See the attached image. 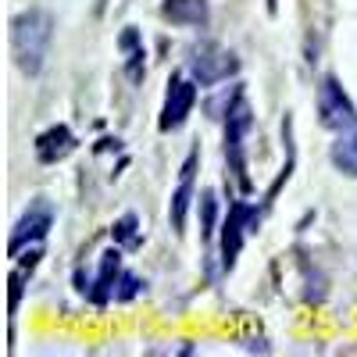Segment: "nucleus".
Masks as SVG:
<instances>
[{
  "label": "nucleus",
  "mask_w": 357,
  "mask_h": 357,
  "mask_svg": "<svg viewBox=\"0 0 357 357\" xmlns=\"http://www.w3.org/2000/svg\"><path fill=\"white\" fill-rule=\"evenodd\" d=\"M318 122L333 132H347V129L357 126V111L333 75H325L321 86H318Z\"/></svg>",
  "instance_id": "3"
},
{
  "label": "nucleus",
  "mask_w": 357,
  "mask_h": 357,
  "mask_svg": "<svg viewBox=\"0 0 357 357\" xmlns=\"http://www.w3.org/2000/svg\"><path fill=\"white\" fill-rule=\"evenodd\" d=\"M275 8H279V0H268V11H272V15H275Z\"/></svg>",
  "instance_id": "19"
},
{
  "label": "nucleus",
  "mask_w": 357,
  "mask_h": 357,
  "mask_svg": "<svg viewBox=\"0 0 357 357\" xmlns=\"http://www.w3.org/2000/svg\"><path fill=\"white\" fill-rule=\"evenodd\" d=\"M215 222H218V197H215V190H204L200 193V232L211 236Z\"/></svg>",
  "instance_id": "13"
},
{
  "label": "nucleus",
  "mask_w": 357,
  "mask_h": 357,
  "mask_svg": "<svg viewBox=\"0 0 357 357\" xmlns=\"http://www.w3.org/2000/svg\"><path fill=\"white\" fill-rule=\"evenodd\" d=\"M25 282V268H15V272H11V279H8V286H11V296H8V311L15 314L18 311V304H22V286Z\"/></svg>",
  "instance_id": "15"
},
{
  "label": "nucleus",
  "mask_w": 357,
  "mask_h": 357,
  "mask_svg": "<svg viewBox=\"0 0 357 357\" xmlns=\"http://www.w3.org/2000/svg\"><path fill=\"white\" fill-rule=\"evenodd\" d=\"M118 47H122L126 54H129V50H136V47H143V43H139V33H136V29H126L122 40H118Z\"/></svg>",
  "instance_id": "18"
},
{
  "label": "nucleus",
  "mask_w": 357,
  "mask_h": 357,
  "mask_svg": "<svg viewBox=\"0 0 357 357\" xmlns=\"http://www.w3.org/2000/svg\"><path fill=\"white\" fill-rule=\"evenodd\" d=\"M107 8V0H97V11H104Z\"/></svg>",
  "instance_id": "20"
},
{
  "label": "nucleus",
  "mask_w": 357,
  "mask_h": 357,
  "mask_svg": "<svg viewBox=\"0 0 357 357\" xmlns=\"http://www.w3.org/2000/svg\"><path fill=\"white\" fill-rule=\"evenodd\" d=\"M193 172H197V151L186 158L183 165V178H178V186L172 193V207H168V222L175 232H183L186 225V211H190V200H193Z\"/></svg>",
  "instance_id": "9"
},
{
  "label": "nucleus",
  "mask_w": 357,
  "mask_h": 357,
  "mask_svg": "<svg viewBox=\"0 0 357 357\" xmlns=\"http://www.w3.org/2000/svg\"><path fill=\"white\" fill-rule=\"evenodd\" d=\"M139 279L136 275H122V279H118V289H114V301H132V296L139 293Z\"/></svg>",
  "instance_id": "16"
},
{
  "label": "nucleus",
  "mask_w": 357,
  "mask_h": 357,
  "mask_svg": "<svg viewBox=\"0 0 357 357\" xmlns=\"http://www.w3.org/2000/svg\"><path fill=\"white\" fill-rule=\"evenodd\" d=\"M261 225V211L250 204H232L229 207V218H225V232H222V268L232 272L236 268V257H240V247H243V236L247 232H257Z\"/></svg>",
  "instance_id": "5"
},
{
  "label": "nucleus",
  "mask_w": 357,
  "mask_h": 357,
  "mask_svg": "<svg viewBox=\"0 0 357 357\" xmlns=\"http://www.w3.org/2000/svg\"><path fill=\"white\" fill-rule=\"evenodd\" d=\"M161 18L172 22V25L200 29V25H207V0H165Z\"/></svg>",
  "instance_id": "11"
},
{
  "label": "nucleus",
  "mask_w": 357,
  "mask_h": 357,
  "mask_svg": "<svg viewBox=\"0 0 357 357\" xmlns=\"http://www.w3.org/2000/svg\"><path fill=\"white\" fill-rule=\"evenodd\" d=\"M197 79H183V75H175L172 82H168V97H165V111H161V132H172V129H178L190 118V111H193V104H197Z\"/></svg>",
  "instance_id": "7"
},
{
  "label": "nucleus",
  "mask_w": 357,
  "mask_h": 357,
  "mask_svg": "<svg viewBox=\"0 0 357 357\" xmlns=\"http://www.w3.org/2000/svg\"><path fill=\"white\" fill-rule=\"evenodd\" d=\"M122 254H118V247H111V250H104L100 254V272H97V282H93V289H89V301L93 304H107L111 296H114V282L122 279Z\"/></svg>",
  "instance_id": "10"
},
{
  "label": "nucleus",
  "mask_w": 357,
  "mask_h": 357,
  "mask_svg": "<svg viewBox=\"0 0 357 357\" xmlns=\"http://www.w3.org/2000/svg\"><path fill=\"white\" fill-rule=\"evenodd\" d=\"M50 225H54V207H50L47 200H36V204L18 218V225H15V232H11V243H8V257H22V250H25L29 243H40Z\"/></svg>",
  "instance_id": "6"
},
{
  "label": "nucleus",
  "mask_w": 357,
  "mask_h": 357,
  "mask_svg": "<svg viewBox=\"0 0 357 357\" xmlns=\"http://www.w3.org/2000/svg\"><path fill=\"white\" fill-rule=\"evenodd\" d=\"M190 72L200 86H218V82H225L240 72V61H236L232 50H225L218 43H204L190 57Z\"/></svg>",
  "instance_id": "4"
},
{
  "label": "nucleus",
  "mask_w": 357,
  "mask_h": 357,
  "mask_svg": "<svg viewBox=\"0 0 357 357\" xmlns=\"http://www.w3.org/2000/svg\"><path fill=\"white\" fill-rule=\"evenodd\" d=\"M333 165L343 172V175H357V126L340 132V139L333 143V151H329Z\"/></svg>",
  "instance_id": "12"
},
{
  "label": "nucleus",
  "mask_w": 357,
  "mask_h": 357,
  "mask_svg": "<svg viewBox=\"0 0 357 357\" xmlns=\"http://www.w3.org/2000/svg\"><path fill=\"white\" fill-rule=\"evenodd\" d=\"M72 151H75V132H72L68 126H50L47 132L36 136V158H40L43 165L65 161Z\"/></svg>",
  "instance_id": "8"
},
{
  "label": "nucleus",
  "mask_w": 357,
  "mask_h": 357,
  "mask_svg": "<svg viewBox=\"0 0 357 357\" xmlns=\"http://www.w3.org/2000/svg\"><path fill=\"white\" fill-rule=\"evenodd\" d=\"M136 215H122L114 222V229H111V236H114V243H126V247H139V236H136Z\"/></svg>",
  "instance_id": "14"
},
{
  "label": "nucleus",
  "mask_w": 357,
  "mask_h": 357,
  "mask_svg": "<svg viewBox=\"0 0 357 357\" xmlns=\"http://www.w3.org/2000/svg\"><path fill=\"white\" fill-rule=\"evenodd\" d=\"M250 104L240 97L232 107H229V114H225V158H229V165H232V172L240 175V186L243 190H250V175H247V158H243V139H247V132H250Z\"/></svg>",
  "instance_id": "2"
},
{
  "label": "nucleus",
  "mask_w": 357,
  "mask_h": 357,
  "mask_svg": "<svg viewBox=\"0 0 357 357\" xmlns=\"http://www.w3.org/2000/svg\"><path fill=\"white\" fill-rule=\"evenodd\" d=\"M143 47H136V50H129V61H126V72H129V79L132 82H139L143 79Z\"/></svg>",
  "instance_id": "17"
},
{
  "label": "nucleus",
  "mask_w": 357,
  "mask_h": 357,
  "mask_svg": "<svg viewBox=\"0 0 357 357\" xmlns=\"http://www.w3.org/2000/svg\"><path fill=\"white\" fill-rule=\"evenodd\" d=\"M54 40V15L43 8H29L22 15L11 18V57L18 72L25 75H40L43 61H47V50Z\"/></svg>",
  "instance_id": "1"
}]
</instances>
